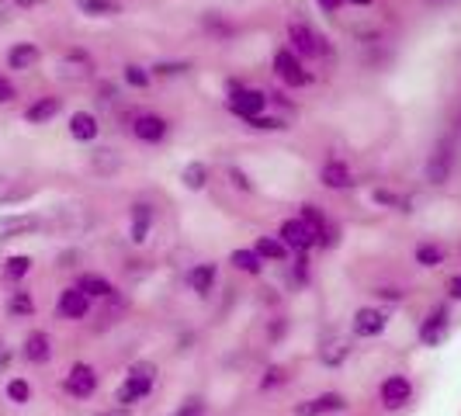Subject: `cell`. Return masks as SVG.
I'll return each mask as SVG.
<instances>
[{"label":"cell","mask_w":461,"mask_h":416,"mask_svg":"<svg viewBox=\"0 0 461 416\" xmlns=\"http://www.w3.org/2000/svg\"><path fill=\"white\" fill-rule=\"evenodd\" d=\"M77 260H80V254H77V250H67V254H59V264H56V267L67 271V267H77Z\"/></svg>","instance_id":"54"},{"label":"cell","mask_w":461,"mask_h":416,"mask_svg":"<svg viewBox=\"0 0 461 416\" xmlns=\"http://www.w3.org/2000/svg\"><path fill=\"white\" fill-rule=\"evenodd\" d=\"M77 11L84 18H118L125 7L122 0H77Z\"/></svg>","instance_id":"35"},{"label":"cell","mask_w":461,"mask_h":416,"mask_svg":"<svg viewBox=\"0 0 461 416\" xmlns=\"http://www.w3.org/2000/svg\"><path fill=\"white\" fill-rule=\"evenodd\" d=\"M94 416H132V410H125V406H112V410H101V413Z\"/></svg>","instance_id":"57"},{"label":"cell","mask_w":461,"mask_h":416,"mask_svg":"<svg viewBox=\"0 0 461 416\" xmlns=\"http://www.w3.org/2000/svg\"><path fill=\"white\" fill-rule=\"evenodd\" d=\"M94 101H97L101 108H112V104L118 101V87L112 84V80H101V84H97V97H94Z\"/></svg>","instance_id":"47"},{"label":"cell","mask_w":461,"mask_h":416,"mask_svg":"<svg viewBox=\"0 0 461 416\" xmlns=\"http://www.w3.org/2000/svg\"><path fill=\"white\" fill-rule=\"evenodd\" d=\"M157 378H160V368L153 365V361H146V357H139L129 365L125 371V378H122V385L115 389V402L118 406H125V410H132L139 402H146L149 395L157 393Z\"/></svg>","instance_id":"1"},{"label":"cell","mask_w":461,"mask_h":416,"mask_svg":"<svg viewBox=\"0 0 461 416\" xmlns=\"http://www.w3.org/2000/svg\"><path fill=\"white\" fill-rule=\"evenodd\" d=\"M243 87H247V84H243L240 77H226V84H222V91H226V97H232V94H240Z\"/></svg>","instance_id":"52"},{"label":"cell","mask_w":461,"mask_h":416,"mask_svg":"<svg viewBox=\"0 0 461 416\" xmlns=\"http://www.w3.org/2000/svg\"><path fill=\"white\" fill-rule=\"evenodd\" d=\"M378 402H382V410H385V413H399V410H406V406L413 402V378H410V375H402V371L385 375V378H382V385H378Z\"/></svg>","instance_id":"6"},{"label":"cell","mask_w":461,"mask_h":416,"mask_svg":"<svg viewBox=\"0 0 461 416\" xmlns=\"http://www.w3.org/2000/svg\"><path fill=\"white\" fill-rule=\"evenodd\" d=\"M122 84L132 87V91H146L153 84V73H149V67H142V63H125L122 67Z\"/></svg>","instance_id":"37"},{"label":"cell","mask_w":461,"mask_h":416,"mask_svg":"<svg viewBox=\"0 0 461 416\" xmlns=\"http://www.w3.org/2000/svg\"><path fill=\"white\" fill-rule=\"evenodd\" d=\"M32 267H35V260H32L28 254H11V257H4L0 275H4V281L14 288V285H22L24 277L32 275Z\"/></svg>","instance_id":"30"},{"label":"cell","mask_w":461,"mask_h":416,"mask_svg":"<svg viewBox=\"0 0 461 416\" xmlns=\"http://www.w3.org/2000/svg\"><path fill=\"white\" fill-rule=\"evenodd\" d=\"M101 389V375L94 368L91 361H77V365H69V371L63 375V393L69 399H94V393Z\"/></svg>","instance_id":"7"},{"label":"cell","mask_w":461,"mask_h":416,"mask_svg":"<svg viewBox=\"0 0 461 416\" xmlns=\"http://www.w3.org/2000/svg\"><path fill=\"white\" fill-rule=\"evenodd\" d=\"M354 354V337L350 333H330L320 344V365L323 368H344Z\"/></svg>","instance_id":"16"},{"label":"cell","mask_w":461,"mask_h":416,"mask_svg":"<svg viewBox=\"0 0 461 416\" xmlns=\"http://www.w3.org/2000/svg\"><path fill=\"white\" fill-rule=\"evenodd\" d=\"M447 299L461 302V271L458 275H451V281H447Z\"/></svg>","instance_id":"51"},{"label":"cell","mask_w":461,"mask_h":416,"mask_svg":"<svg viewBox=\"0 0 461 416\" xmlns=\"http://www.w3.org/2000/svg\"><path fill=\"white\" fill-rule=\"evenodd\" d=\"M230 264L240 271V275H250V277H260V275H264V267H267V264L257 257L254 247H240V250H232Z\"/></svg>","instance_id":"33"},{"label":"cell","mask_w":461,"mask_h":416,"mask_svg":"<svg viewBox=\"0 0 461 416\" xmlns=\"http://www.w3.org/2000/svg\"><path fill=\"white\" fill-rule=\"evenodd\" d=\"M157 226V205H149V202H132L129 205V240L142 247L146 240H149V232Z\"/></svg>","instance_id":"17"},{"label":"cell","mask_w":461,"mask_h":416,"mask_svg":"<svg viewBox=\"0 0 461 416\" xmlns=\"http://www.w3.org/2000/svg\"><path fill=\"white\" fill-rule=\"evenodd\" d=\"M371 295L378 302H385V305H399V302L410 299V292H406V288H395V285H382V288H375Z\"/></svg>","instance_id":"43"},{"label":"cell","mask_w":461,"mask_h":416,"mask_svg":"<svg viewBox=\"0 0 461 416\" xmlns=\"http://www.w3.org/2000/svg\"><path fill=\"white\" fill-rule=\"evenodd\" d=\"M226 108H230V115L250 122V118L267 112V91H260V87H243L240 94L226 97Z\"/></svg>","instance_id":"15"},{"label":"cell","mask_w":461,"mask_h":416,"mask_svg":"<svg viewBox=\"0 0 461 416\" xmlns=\"http://www.w3.org/2000/svg\"><path fill=\"white\" fill-rule=\"evenodd\" d=\"M208 181H212V167H208L205 160H191L185 163V170H181V185L187 187V191H205Z\"/></svg>","instance_id":"32"},{"label":"cell","mask_w":461,"mask_h":416,"mask_svg":"<svg viewBox=\"0 0 461 416\" xmlns=\"http://www.w3.org/2000/svg\"><path fill=\"white\" fill-rule=\"evenodd\" d=\"M316 4H320V11H323V14H337V11L344 7V0H316Z\"/></svg>","instance_id":"55"},{"label":"cell","mask_w":461,"mask_h":416,"mask_svg":"<svg viewBox=\"0 0 461 416\" xmlns=\"http://www.w3.org/2000/svg\"><path fill=\"white\" fill-rule=\"evenodd\" d=\"M347 406V395L344 393H320V395H309V399H302L292 406V413L295 416H337L344 413Z\"/></svg>","instance_id":"14"},{"label":"cell","mask_w":461,"mask_h":416,"mask_svg":"<svg viewBox=\"0 0 461 416\" xmlns=\"http://www.w3.org/2000/svg\"><path fill=\"white\" fill-rule=\"evenodd\" d=\"M91 305L94 302L77 288V285H69L59 292V299H56V316L63 320V323H84L87 316H91Z\"/></svg>","instance_id":"13"},{"label":"cell","mask_w":461,"mask_h":416,"mask_svg":"<svg viewBox=\"0 0 461 416\" xmlns=\"http://www.w3.org/2000/svg\"><path fill=\"white\" fill-rule=\"evenodd\" d=\"M14 101H18V87H14V80L0 73V104H14Z\"/></svg>","instance_id":"49"},{"label":"cell","mask_w":461,"mask_h":416,"mask_svg":"<svg viewBox=\"0 0 461 416\" xmlns=\"http://www.w3.org/2000/svg\"><path fill=\"white\" fill-rule=\"evenodd\" d=\"M413 260L420 264V267H440L444 260H447V247L444 243H438V240H420L413 250Z\"/></svg>","instance_id":"29"},{"label":"cell","mask_w":461,"mask_h":416,"mask_svg":"<svg viewBox=\"0 0 461 416\" xmlns=\"http://www.w3.org/2000/svg\"><path fill=\"white\" fill-rule=\"evenodd\" d=\"M267 108H281L285 115H292V112H295V101L285 91H267Z\"/></svg>","instance_id":"48"},{"label":"cell","mask_w":461,"mask_h":416,"mask_svg":"<svg viewBox=\"0 0 461 416\" xmlns=\"http://www.w3.org/2000/svg\"><path fill=\"white\" fill-rule=\"evenodd\" d=\"M46 230V219L35 212H4L0 215V243L24 240V236H39Z\"/></svg>","instance_id":"10"},{"label":"cell","mask_w":461,"mask_h":416,"mask_svg":"<svg viewBox=\"0 0 461 416\" xmlns=\"http://www.w3.org/2000/svg\"><path fill=\"white\" fill-rule=\"evenodd\" d=\"M292 285L295 288H305L309 285V254H295V267H292Z\"/></svg>","instance_id":"45"},{"label":"cell","mask_w":461,"mask_h":416,"mask_svg":"<svg viewBox=\"0 0 461 416\" xmlns=\"http://www.w3.org/2000/svg\"><path fill=\"white\" fill-rule=\"evenodd\" d=\"M271 67H275V77L285 84V87H292V91H302V87H309V84H316V73L305 67V59H299L295 52L288 46H281L275 52V59H271Z\"/></svg>","instance_id":"4"},{"label":"cell","mask_w":461,"mask_h":416,"mask_svg":"<svg viewBox=\"0 0 461 416\" xmlns=\"http://www.w3.org/2000/svg\"><path fill=\"white\" fill-rule=\"evenodd\" d=\"M447 333H451V305L440 302V305H434V309L420 320V326H416V340H420L423 347H440L444 340H447Z\"/></svg>","instance_id":"9"},{"label":"cell","mask_w":461,"mask_h":416,"mask_svg":"<svg viewBox=\"0 0 461 416\" xmlns=\"http://www.w3.org/2000/svg\"><path fill=\"white\" fill-rule=\"evenodd\" d=\"M35 295L24 288V285H14L11 292H7V302H4V312H7V320H32L35 316Z\"/></svg>","instance_id":"24"},{"label":"cell","mask_w":461,"mask_h":416,"mask_svg":"<svg viewBox=\"0 0 461 416\" xmlns=\"http://www.w3.org/2000/svg\"><path fill=\"white\" fill-rule=\"evenodd\" d=\"M59 77H67L73 84H84V80H94L97 77V63L87 49L69 46L63 56H59Z\"/></svg>","instance_id":"12"},{"label":"cell","mask_w":461,"mask_h":416,"mask_svg":"<svg viewBox=\"0 0 461 416\" xmlns=\"http://www.w3.org/2000/svg\"><path fill=\"white\" fill-rule=\"evenodd\" d=\"M254 250H257V257H260L264 264H285V260H292V250H288V247H285L277 236H257Z\"/></svg>","instance_id":"28"},{"label":"cell","mask_w":461,"mask_h":416,"mask_svg":"<svg viewBox=\"0 0 461 416\" xmlns=\"http://www.w3.org/2000/svg\"><path fill=\"white\" fill-rule=\"evenodd\" d=\"M344 4H350V7H371V0H344Z\"/></svg>","instance_id":"58"},{"label":"cell","mask_w":461,"mask_h":416,"mask_svg":"<svg viewBox=\"0 0 461 416\" xmlns=\"http://www.w3.org/2000/svg\"><path fill=\"white\" fill-rule=\"evenodd\" d=\"M385 330H389V309H382V305H361V309H354V316H350V337L354 340H375Z\"/></svg>","instance_id":"8"},{"label":"cell","mask_w":461,"mask_h":416,"mask_svg":"<svg viewBox=\"0 0 461 416\" xmlns=\"http://www.w3.org/2000/svg\"><path fill=\"white\" fill-rule=\"evenodd\" d=\"M174 416H205V399L202 395H187L185 402L174 410Z\"/></svg>","instance_id":"46"},{"label":"cell","mask_w":461,"mask_h":416,"mask_svg":"<svg viewBox=\"0 0 461 416\" xmlns=\"http://www.w3.org/2000/svg\"><path fill=\"white\" fill-rule=\"evenodd\" d=\"M320 185H323L326 191H350V187H354V170H350V163L340 160V157L323 160V167H320Z\"/></svg>","instance_id":"20"},{"label":"cell","mask_w":461,"mask_h":416,"mask_svg":"<svg viewBox=\"0 0 461 416\" xmlns=\"http://www.w3.org/2000/svg\"><path fill=\"white\" fill-rule=\"evenodd\" d=\"M281 333H285V316H275V326L267 330V340H277Z\"/></svg>","instance_id":"56"},{"label":"cell","mask_w":461,"mask_h":416,"mask_svg":"<svg viewBox=\"0 0 461 416\" xmlns=\"http://www.w3.org/2000/svg\"><path fill=\"white\" fill-rule=\"evenodd\" d=\"M32 194H35V185H24L22 177H11L0 170V208L24 205Z\"/></svg>","instance_id":"25"},{"label":"cell","mask_w":461,"mask_h":416,"mask_svg":"<svg viewBox=\"0 0 461 416\" xmlns=\"http://www.w3.org/2000/svg\"><path fill=\"white\" fill-rule=\"evenodd\" d=\"M4 395H7V402H14V406H28V402H32V382L22 378V375H14V378H7Z\"/></svg>","instance_id":"38"},{"label":"cell","mask_w":461,"mask_h":416,"mask_svg":"<svg viewBox=\"0 0 461 416\" xmlns=\"http://www.w3.org/2000/svg\"><path fill=\"white\" fill-rule=\"evenodd\" d=\"M22 357L28 365H35V368H42L52 361V337H49L46 330H28L22 340Z\"/></svg>","instance_id":"19"},{"label":"cell","mask_w":461,"mask_h":416,"mask_svg":"<svg viewBox=\"0 0 461 416\" xmlns=\"http://www.w3.org/2000/svg\"><path fill=\"white\" fill-rule=\"evenodd\" d=\"M285 35H288V49H292L299 59H320V56H333L330 39H323V35H320L312 24L299 22V18H292V22H288Z\"/></svg>","instance_id":"2"},{"label":"cell","mask_w":461,"mask_h":416,"mask_svg":"<svg viewBox=\"0 0 461 416\" xmlns=\"http://www.w3.org/2000/svg\"><path fill=\"white\" fill-rule=\"evenodd\" d=\"M14 11H35V7H42L46 0H7Z\"/></svg>","instance_id":"53"},{"label":"cell","mask_w":461,"mask_h":416,"mask_svg":"<svg viewBox=\"0 0 461 416\" xmlns=\"http://www.w3.org/2000/svg\"><path fill=\"white\" fill-rule=\"evenodd\" d=\"M202 32L212 35V42H232L240 28H236V22H230L222 11H205V14H202Z\"/></svg>","instance_id":"27"},{"label":"cell","mask_w":461,"mask_h":416,"mask_svg":"<svg viewBox=\"0 0 461 416\" xmlns=\"http://www.w3.org/2000/svg\"><path fill=\"white\" fill-rule=\"evenodd\" d=\"M371 202L378 208H389V212H413V198L410 194H399V191H393V187H375L371 191Z\"/></svg>","instance_id":"31"},{"label":"cell","mask_w":461,"mask_h":416,"mask_svg":"<svg viewBox=\"0 0 461 416\" xmlns=\"http://www.w3.org/2000/svg\"><path fill=\"white\" fill-rule=\"evenodd\" d=\"M299 219H302V222H309L312 230H320V226H323L330 215H326L320 205H312V202H302V205H299Z\"/></svg>","instance_id":"42"},{"label":"cell","mask_w":461,"mask_h":416,"mask_svg":"<svg viewBox=\"0 0 461 416\" xmlns=\"http://www.w3.org/2000/svg\"><path fill=\"white\" fill-rule=\"evenodd\" d=\"M226 174H230V185L236 187V191H243V194H254V181H250V174H247L243 167H230Z\"/></svg>","instance_id":"44"},{"label":"cell","mask_w":461,"mask_h":416,"mask_svg":"<svg viewBox=\"0 0 461 416\" xmlns=\"http://www.w3.org/2000/svg\"><path fill=\"white\" fill-rule=\"evenodd\" d=\"M67 132L73 142H97L101 139V118L94 115V112H73L67 122Z\"/></svg>","instance_id":"23"},{"label":"cell","mask_w":461,"mask_h":416,"mask_svg":"<svg viewBox=\"0 0 461 416\" xmlns=\"http://www.w3.org/2000/svg\"><path fill=\"white\" fill-rule=\"evenodd\" d=\"M63 115V97H56V94H42V97H35L28 108H24V122L28 125H49L52 118Z\"/></svg>","instance_id":"22"},{"label":"cell","mask_w":461,"mask_h":416,"mask_svg":"<svg viewBox=\"0 0 461 416\" xmlns=\"http://www.w3.org/2000/svg\"><path fill=\"white\" fill-rule=\"evenodd\" d=\"M247 129H254V132H288L292 125H288V115H271V112H264V115L250 118Z\"/></svg>","instance_id":"40"},{"label":"cell","mask_w":461,"mask_h":416,"mask_svg":"<svg viewBox=\"0 0 461 416\" xmlns=\"http://www.w3.org/2000/svg\"><path fill=\"white\" fill-rule=\"evenodd\" d=\"M84 295L91 302H112L118 299V288H115V281L112 277H104V275H97V271H84V275L73 281Z\"/></svg>","instance_id":"21"},{"label":"cell","mask_w":461,"mask_h":416,"mask_svg":"<svg viewBox=\"0 0 461 416\" xmlns=\"http://www.w3.org/2000/svg\"><path fill=\"white\" fill-rule=\"evenodd\" d=\"M340 236H344V230L326 219L323 226H320V232H316V250H333V247H340Z\"/></svg>","instance_id":"41"},{"label":"cell","mask_w":461,"mask_h":416,"mask_svg":"<svg viewBox=\"0 0 461 416\" xmlns=\"http://www.w3.org/2000/svg\"><path fill=\"white\" fill-rule=\"evenodd\" d=\"M451 174H455V139L444 136L434 142L430 157L423 163V181L430 187H444L451 181Z\"/></svg>","instance_id":"5"},{"label":"cell","mask_w":461,"mask_h":416,"mask_svg":"<svg viewBox=\"0 0 461 416\" xmlns=\"http://www.w3.org/2000/svg\"><path fill=\"white\" fill-rule=\"evenodd\" d=\"M434 4H438V0H434Z\"/></svg>","instance_id":"59"},{"label":"cell","mask_w":461,"mask_h":416,"mask_svg":"<svg viewBox=\"0 0 461 416\" xmlns=\"http://www.w3.org/2000/svg\"><path fill=\"white\" fill-rule=\"evenodd\" d=\"M39 63H42V49L35 46V42H14V46L7 49V69H14V73H28Z\"/></svg>","instance_id":"26"},{"label":"cell","mask_w":461,"mask_h":416,"mask_svg":"<svg viewBox=\"0 0 461 416\" xmlns=\"http://www.w3.org/2000/svg\"><path fill=\"white\" fill-rule=\"evenodd\" d=\"M125 125H129L132 139L142 142V146H163L170 139V129H174L170 118L160 115V112H129Z\"/></svg>","instance_id":"3"},{"label":"cell","mask_w":461,"mask_h":416,"mask_svg":"<svg viewBox=\"0 0 461 416\" xmlns=\"http://www.w3.org/2000/svg\"><path fill=\"white\" fill-rule=\"evenodd\" d=\"M292 382V371L285 368V365H267L264 375H260V382H257V389L260 393H277V389H285Z\"/></svg>","instance_id":"36"},{"label":"cell","mask_w":461,"mask_h":416,"mask_svg":"<svg viewBox=\"0 0 461 416\" xmlns=\"http://www.w3.org/2000/svg\"><path fill=\"white\" fill-rule=\"evenodd\" d=\"M91 170L101 174V177H115L118 170H122V157H118L115 149H108V146H97V149H91Z\"/></svg>","instance_id":"34"},{"label":"cell","mask_w":461,"mask_h":416,"mask_svg":"<svg viewBox=\"0 0 461 416\" xmlns=\"http://www.w3.org/2000/svg\"><path fill=\"white\" fill-rule=\"evenodd\" d=\"M11 365H14V347L0 337V375H7V371H11Z\"/></svg>","instance_id":"50"},{"label":"cell","mask_w":461,"mask_h":416,"mask_svg":"<svg viewBox=\"0 0 461 416\" xmlns=\"http://www.w3.org/2000/svg\"><path fill=\"white\" fill-rule=\"evenodd\" d=\"M187 69H191L187 59H157L149 73H153V80H174V77H185Z\"/></svg>","instance_id":"39"},{"label":"cell","mask_w":461,"mask_h":416,"mask_svg":"<svg viewBox=\"0 0 461 416\" xmlns=\"http://www.w3.org/2000/svg\"><path fill=\"white\" fill-rule=\"evenodd\" d=\"M316 232L309 222H302L299 215H292V219H285L281 226H277V240L292 250V257L295 254H312L316 250Z\"/></svg>","instance_id":"11"},{"label":"cell","mask_w":461,"mask_h":416,"mask_svg":"<svg viewBox=\"0 0 461 416\" xmlns=\"http://www.w3.org/2000/svg\"><path fill=\"white\" fill-rule=\"evenodd\" d=\"M185 281L198 299H212V292H215V285H219V264H215V260H202V264L187 267Z\"/></svg>","instance_id":"18"}]
</instances>
